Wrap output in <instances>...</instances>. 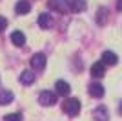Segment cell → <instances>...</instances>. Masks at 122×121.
<instances>
[{
	"label": "cell",
	"instance_id": "3",
	"mask_svg": "<svg viewBox=\"0 0 122 121\" xmlns=\"http://www.w3.org/2000/svg\"><path fill=\"white\" fill-rule=\"evenodd\" d=\"M38 103L44 106H51L56 103V94L55 92H49V90H44L40 92V96H38Z\"/></svg>",
	"mask_w": 122,
	"mask_h": 121
},
{
	"label": "cell",
	"instance_id": "10",
	"mask_svg": "<svg viewBox=\"0 0 122 121\" xmlns=\"http://www.w3.org/2000/svg\"><path fill=\"white\" fill-rule=\"evenodd\" d=\"M15 11H16V15H25V13L31 11V4L27 0H18L15 6Z\"/></svg>",
	"mask_w": 122,
	"mask_h": 121
},
{
	"label": "cell",
	"instance_id": "4",
	"mask_svg": "<svg viewBox=\"0 0 122 121\" xmlns=\"http://www.w3.org/2000/svg\"><path fill=\"white\" fill-rule=\"evenodd\" d=\"M31 68L36 72H40L46 68V55L44 53H35V55L31 57Z\"/></svg>",
	"mask_w": 122,
	"mask_h": 121
},
{
	"label": "cell",
	"instance_id": "9",
	"mask_svg": "<svg viewBox=\"0 0 122 121\" xmlns=\"http://www.w3.org/2000/svg\"><path fill=\"white\" fill-rule=\"evenodd\" d=\"M38 26H40L42 30H49L51 26H53V20H51L49 13H40L38 15Z\"/></svg>",
	"mask_w": 122,
	"mask_h": 121
},
{
	"label": "cell",
	"instance_id": "5",
	"mask_svg": "<svg viewBox=\"0 0 122 121\" xmlns=\"http://www.w3.org/2000/svg\"><path fill=\"white\" fill-rule=\"evenodd\" d=\"M55 90L58 96H69V92H71V86H69V83H66V81H56L55 83Z\"/></svg>",
	"mask_w": 122,
	"mask_h": 121
},
{
	"label": "cell",
	"instance_id": "16",
	"mask_svg": "<svg viewBox=\"0 0 122 121\" xmlns=\"http://www.w3.org/2000/svg\"><path fill=\"white\" fill-rule=\"evenodd\" d=\"M107 15H109V11H107L106 7H98V11H97V24L104 26L107 22Z\"/></svg>",
	"mask_w": 122,
	"mask_h": 121
},
{
	"label": "cell",
	"instance_id": "6",
	"mask_svg": "<svg viewBox=\"0 0 122 121\" xmlns=\"http://www.w3.org/2000/svg\"><path fill=\"white\" fill-rule=\"evenodd\" d=\"M93 117H95L97 121H107L109 119V112H107L106 106L100 105V106H97V108L93 110Z\"/></svg>",
	"mask_w": 122,
	"mask_h": 121
},
{
	"label": "cell",
	"instance_id": "12",
	"mask_svg": "<svg viewBox=\"0 0 122 121\" xmlns=\"http://www.w3.org/2000/svg\"><path fill=\"white\" fill-rule=\"evenodd\" d=\"M102 62H104V66H113V64H117L118 62V57L113 53V51H104L102 53Z\"/></svg>",
	"mask_w": 122,
	"mask_h": 121
},
{
	"label": "cell",
	"instance_id": "13",
	"mask_svg": "<svg viewBox=\"0 0 122 121\" xmlns=\"http://www.w3.org/2000/svg\"><path fill=\"white\" fill-rule=\"evenodd\" d=\"M11 42L15 46H24L25 44V35L22 31H13L11 33Z\"/></svg>",
	"mask_w": 122,
	"mask_h": 121
},
{
	"label": "cell",
	"instance_id": "18",
	"mask_svg": "<svg viewBox=\"0 0 122 121\" xmlns=\"http://www.w3.org/2000/svg\"><path fill=\"white\" fill-rule=\"evenodd\" d=\"M5 28H7V20H5L4 17H0V33H2Z\"/></svg>",
	"mask_w": 122,
	"mask_h": 121
},
{
	"label": "cell",
	"instance_id": "2",
	"mask_svg": "<svg viewBox=\"0 0 122 121\" xmlns=\"http://www.w3.org/2000/svg\"><path fill=\"white\" fill-rule=\"evenodd\" d=\"M49 9L56 11V13H69V0H49L47 2Z\"/></svg>",
	"mask_w": 122,
	"mask_h": 121
},
{
	"label": "cell",
	"instance_id": "17",
	"mask_svg": "<svg viewBox=\"0 0 122 121\" xmlns=\"http://www.w3.org/2000/svg\"><path fill=\"white\" fill-rule=\"evenodd\" d=\"M4 121H22V114L20 112H16V114H7L4 117Z\"/></svg>",
	"mask_w": 122,
	"mask_h": 121
},
{
	"label": "cell",
	"instance_id": "7",
	"mask_svg": "<svg viewBox=\"0 0 122 121\" xmlns=\"http://www.w3.org/2000/svg\"><path fill=\"white\" fill-rule=\"evenodd\" d=\"M104 73H106V66H104V62H102V60L93 62V66H91V75L98 79V77H104Z\"/></svg>",
	"mask_w": 122,
	"mask_h": 121
},
{
	"label": "cell",
	"instance_id": "8",
	"mask_svg": "<svg viewBox=\"0 0 122 121\" xmlns=\"http://www.w3.org/2000/svg\"><path fill=\"white\" fill-rule=\"evenodd\" d=\"M89 96L97 97V99L104 97V86H102L100 83H91V85H89Z\"/></svg>",
	"mask_w": 122,
	"mask_h": 121
},
{
	"label": "cell",
	"instance_id": "14",
	"mask_svg": "<svg viewBox=\"0 0 122 121\" xmlns=\"http://www.w3.org/2000/svg\"><path fill=\"white\" fill-rule=\"evenodd\" d=\"M15 99V96H13V92L11 90H0V105H9L11 101Z\"/></svg>",
	"mask_w": 122,
	"mask_h": 121
},
{
	"label": "cell",
	"instance_id": "15",
	"mask_svg": "<svg viewBox=\"0 0 122 121\" xmlns=\"http://www.w3.org/2000/svg\"><path fill=\"white\" fill-rule=\"evenodd\" d=\"M20 83L22 85H33L35 83V73L29 72V70H24L20 73Z\"/></svg>",
	"mask_w": 122,
	"mask_h": 121
},
{
	"label": "cell",
	"instance_id": "11",
	"mask_svg": "<svg viewBox=\"0 0 122 121\" xmlns=\"http://www.w3.org/2000/svg\"><path fill=\"white\" fill-rule=\"evenodd\" d=\"M84 9H86V0H69V11L82 13Z\"/></svg>",
	"mask_w": 122,
	"mask_h": 121
},
{
	"label": "cell",
	"instance_id": "19",
	"mask_svg": "<svg viewBox=\"0 0 122 121\" xmlns=\"http://www.w3.org/2000/svg\"><path fill=\"white\" fill-rule=\"evenodd\" d=\"M117 9L122 13V0H117Z\"/></svg>",
	"mask_w": 122,
	"mask_h": 121
},
{
	"label": "cell",
	"instance_id": "1",
	"mask_svg": "<svg viewBox=\"0 0 122 121\" xmlns=\"http://www.w3.org/2000/svg\"><path fill=\"white\" fill-rule=\"evenodd\" d=\"M62 110L66 112L67 116H78V112H80V101L76 99V97H69V99L64 101V105H62Z\"/></svg>",
	"mask_w": 122,
	"mask_h": 121
},
{
	"label": "cell",
	"instance_id": "20",
	"mask_svg": "<svg viewBox=\"0 0 122 121\" xmlns=\"http://www.w3.org/2000/svg\"><path fill=\"white\" fill-rule=\"evenodd\" d=\"M118 114L122 116V101H120V105H118Z\"/></svg>",
	"mask_w": 122,
	"mask_h": 121
}]
</instances>
